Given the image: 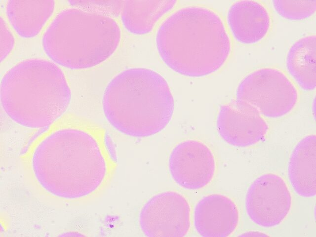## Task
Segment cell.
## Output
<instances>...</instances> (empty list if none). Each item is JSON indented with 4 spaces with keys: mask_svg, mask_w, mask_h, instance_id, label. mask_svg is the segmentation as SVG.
<instances>
[{
    "mask_svg": "<svg viewBox=\"0 0 316 237\" xmlns=\"http://www.w3.org/2000/svg\"><path fill=\"white\" fill-rule=\"evenodd\" d=\"M21 157L38 189L66 201L99 195L117 167L115 149L106 130L73 117H62L42 129Z\"/></svg>",
    "mask_w": 316,
    "mask_h": 237,
    "instance_id": "6da1fadb",
    "label": "cell"
},
{
    "mask_svg": "<svg viewBox=\"0 0 316 237\" xmlns=\"http://www.w3.org/2000/svg\"><path fill=\"white\" fill-rule=\"evenodd\" d=\"M158 52L170 69L184 76L201 77L219 70L232 50L221 16L198 5L182 7L161 23L156 35Z\"/></svg>",
    "mask_w": 316,
    "mask_h": 237,
    "instance_id": "7a4b0ae2",
    "label": "cell"
},
{
    "mask_svg": "<svg viewBox=\"0 0 316 237\" xmlns=\"http://www.w3.org/2000/svg\"><path fill=\"white\" fill-rule=\"evenodd\" d=\"M109 123L134 137L154 135L171 120L174 100L168 84L158 72L146 68L126 69L109 82L103 97Z\"/></svg>",
    "mask_w": 316,
    "mask_h": 237,
    "instance_id": "3957f363",
    "label": "cell"
},
{
    "mask_svg": "<svg viewBox=\"0 0 316 237\" xmlns=\"http://www.w3.org/2000/svg\"><path fill=\"white\" fill-rule=\"evenodd\" d=\"M71 92L63 71L43 59L22 61L9 69L0 83V101L15 123L44 128L63 117Z\"/></svg>",
    "mask_w": 316,
    "mask_h": 237,
    "instance_id": "277c9868",
    "label": "cell"
},
{
    "mask_svg": "<svg viewBox=\"0 0 316 237\" xmlns=\"http://www.w3.org/2000/svg\"><path fill=\"white\" fill-rule=\"evenodd\" d=\"M120 38L119 26L112 17L73 7L61 11L53 19L44 33L42 46L58 64L83 69L110 57Z\"/></svg>",
    "mask_w": 316,
    "mask_h": 237,
    "instance_id": "5b68a950",
    "label": "cell"
},
{
    "mask_svg": "<svg viewBox=\"0 0 316 237\" xmlns=\"http://www.w3.org/2000/svg\"><path fill=\"white\" fill-rule=\"evenodd\" d=\"M235 101L251 108L262 116L276 118L292 112L298 101V92L282 71L262 68L242 79L237 88Z\"/></svg>",
    "mask_w": 316,
    "mask_h": 237,
    "instance_id": "8992f818",
    "label": "cell"
},
{
    "mask_svg": "<svg viewBox=\"0 0 316 237\" xmlns=\"http://www.w3.org/2000/svg\"><path fill=\"white\" fill-rule=\"evenodd\" d=\"M291 205L289 188L276 174L268 173L258 177L246 193L247 214L253 222L262 227L279 225L288 215Z\"/></svg>",
    "mask_w": 316,
    "mask_h": 237,
    "instance_id": "52a82bcc",
    "label": "cell"
},
{
    "mask_svg": "<svg viewBox=\"0 0 316 237\" xmlns=\"http://www.w3.org/2000/svg\"><path fill=\"white\" fill-rule=\"evenodd\" d=\"M139 223L147 237H184L190 228V205L177 192L158 194L142 208Z\"/></svg>",
    "mask_w": 316,
    "mask_h": 237,
    "instance_id": "ba28073f",
    "label": "cell"
},
{
    "mask_svg": "<svg viewBox=\"0 0 316 237\" xmlns=\"http://www.w3.org/2000/svg\"><path fill=\"white\" fill-rule=\"evenodd\" d=\"M168 166L174 181L191 190L207 186L213 180L216 168L211 150L196 140H187L177 144L170 154Z\"/></svg>",
    "mask_w": 316,
    "mask_h": 237,
    "instance_id": "9c48e42d",
    "label": "cell"
},
{
    "mask_svg": "<svg viewBox=\"0 0 316 237\" xmlns=\"http://www.w3.org/2000/svg\"><path fill=\"white\" fill-rule=\"evenodd\" d=\"M221 138L237 147H248L261 142L269 130L264 118L251 108L236 101L222 105L216 120Z\"/></svg>",
    "mask_w": 316,
    "mask_h": 237,
    "instance_id": "30bf717a",
    "label": "cell"
},
{
    "mask_svg": "<svg viewBox=\"0 0 316 237\" xmlns=\"http://www.w3.org/2000/svg\"><path fill=\"white\" fill-rule=\"evenodd\" d=\"M239 211L227 196L213 194L203 197L196 205L194 223L197 233L203 237H227L237 229Z\"/></svg>",
    "mask_w": 316,
    "mask_h": 237,
    "instance_id": "8fae6325",
    "label": "cell"
},
{
    "mask_svg": "<svg viewBox=\"0 0 316 237\" xmlns=\"http://www.w3.org/2000/svg\"><path fill=\"white\" fill-rule=\"evenodd\" d=\"M227 19L235 38L246 44H254L263 39L271 25L268 9L256 0L235 2L229 8Z\"/></svg>",
    "mask_w": 316,
    "mask_h": 237,
    "instance_id": "7c38bea8",
    "label": "cell"
},
{
    "mask_svg": "<svg viewBox=\"0 0 316 237\" xmlns=\"http://www.w3.org/2000/svg\"><path fill=\"white\" fill-rule=\"evenodd\" d=\"M290 182L300 196L311 198L316 194V136L310 134L295 146L288 166Z\"/></svg>",
    "mask_w": 316,
    "mask_h": 237,
    "instance_id": "4fadbf2b",
    "label": "cell"
},
{
    "mask_svg": "<svg viewBox=\"0 0 316 237\" xmlns=\"http://www.w3.org/2000/svg\"><path fill=\"white\" fill-rule=\"evenodd\" d=\"M53 0H8L6 13L16 33L23 38H32L41 30L53 13Z\"/></svg>",
    "mask_w": 316,
    "mask_h": 237,
    "instance_id": "5bb4252c",
    "label": "cell"
},
{
    "mask_svg": "<svg viewBox=\"0 0 316 237\" xmlns=\"http://www.w3.org/2000/svg\"><path fill=\"white\" fill-rule=\"evenodd\" d=\"M176 0H123L121 19L127 30L142 35L151 31L159 20L173 8Z\"/></svg>",
    "mask_w": 316,
    "mask_h": 237,
    "instance_id": "9a60e30c",
    "label": "cell"
},
{
    "mask_svg": "<svg viewBox=\"0 0 316 237\" xmlns=\"http://www.w3.org/2000/svg\"><path fill=\"white\" fill-rule=\"evenodd\" d=\"M315 35L303 37L290 47L286 59L287 69L299 86L306 91L316 86Z\"/></svg>",
    "mask_w": 316,
    "mask_h": 237,
    "instance_id": "2e32d148",
    "label": "cell"
},
{
    "mask_svg": "<svg viewBox=\"0 0 316 237\" xmlns=\"http://www.w3.org/2000/svg\"><path fill=\"white\" fill-rule=\"evenodd\" d=\"M276 11L282 17L290 20H302L312 16L316 10V0H273Z\"/></svg>",
    "mask_w": 316,
    "mask_h": 237,
    "instance_id": "e0dca14e",
    "label": "cell"
},
{
    "mask_svg": "<svg viewBox=\"0 0 316 237\" xmlns=\"http://www.w3.org/2000/svg\"><path fill=\"white\" fill-rule=\"evenodd\" d=\"M122 0L69 1L74 7L91 11L112 17L118 16L121 12Z\"/></svg>",
    "mask_w": 316,
    "mask_h": 237,
    "instance_id": "ac0fdd59",
    "label": "cell"
},
{
    "mask_svg": "<svg viewBox=\"0 0 316 237\" xmlns=\"http://www.w3.org/2000/svg\"><path fill=\"white\" fill-rule=\"evenodd\" d=\"M14 45V38L5 20L0 17V60L5 59Z\"/></svg>",
    "mask_w": 316,
    "mask_h": 237,
    "instance_id": "d6986e66",
    "label": "cell"
},
{
    "mask_svg": "<svg viewBox=\"0 0 316 237\" xmlns=\"http://www.w3.org/2000/svg\"><path fill=\"white\" fill-rule=\"evenodd\" d=\"M241 236H268L261 232L256 231H250L240 235Z\"/></svg>",
    "mask_w": 316,
    "mask_h": 237,
    "instance_id": "ffe728a7",
    "label": "cell"
}]
</instances>
